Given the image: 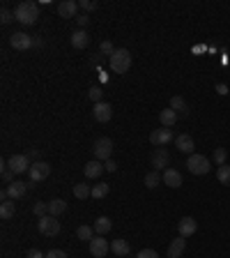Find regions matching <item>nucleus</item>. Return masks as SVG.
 <instances>
[{
    "mask_svg": "<svg viewBox=\"0 0 230 258\" xmlns=\"http://www.w3.org/2000/svg\"><path fill=\"white\" fill-rule=\"evenodd\" d=\"M14 19L19 23H23V26H32V23H37V19H39L37 2H32V0H23V2H19L16 9H14Z\"/></svg>",
    "mask_w": 230,
    "mask_h": 258,
    "instance_id": "nucleus-1",
    "label": "nucleus"
},
{
    "mask_svg": "<svg viewBox=\"0 0 230 258\" xmlns=\"http://www.w3.org/2000/svg\"><path fill=\"white\" fill-rule=\"evenodd\" d=\"M131 67V53L127 49H115V53L111 55V69L115 74H127Z\"/></svg>",
    "mask_w": 230,
    "mask_h": 258,
    "instance_id": "nucleus-2",
    "label": "nucleus"
},
{
    "mask_svg": "<svg viewBox=\"0 0 230 258\" xmlns=\"http://www.w3.org/2000/svg\"><path fill=\"white\" fill-rule=\"evenodd\" d=\"M186 168H189V173H193V175H205V173H209L212 164H209V159H207L205 155H189Z\"/></svg>",
    "mask_w": 230,
    "mask_h": 258,
    "instance_id": "nucleus-3",
    "label": "nucleus"
},
{
    "mask_svg": "<svg viewBox=\"0 0 230 258\" xmlns=\"http://www.w3.org/2000/svg\"><path fill=\"white\" fill-rule=\"evenodd\" d=\"M92 152H94V159L99 161H108L111 159V152H113V141L108 136H101L94 141V148H92Z\"/></svg>",
    "mask_w": 230,
    "mask_h": 258,
    "instance_id": "nucleus-4",
    "label": "nucleus"
},
{
    "mask_svg": "<svg viewBox=\"0 0 230 258\" xmlns=\"http://www.w3.org/2000/svg\"><path fill=\"white\" fill-rule=\"evenodd\" d=\"M37 228L44 237H55L60 233V221H55V217L46 214V217H42V219L37 221Z\"/></svg>",
    "mask_w": 230,
    "mask_h": 258,
    "instance_id": "nucleus-5",
    "label": "nucleus"
},
{
    "mask_svg": "<svg viewBox=\"0 0 230 258\" xmlns=\"http://www.w3.org/2000/svg\"><path fill=\"white\" fill-rule=\"evenodd\" d=\"M88 249H90L92 258H106V254L111 251V244L106 242V235H94V240L88 242Z\"/></svg>",
    "mask_w": 230,
    "mask_h": 258,
    "instance_id": "nucleus-6",
    "label": "nucleus"
},
{
    "mask_svg": "<svg viewBox=\"0 0 230 258\" xmlns=\"http://www.w3.org/2000/svg\"><path fill=\"white\" fill-rule=\"evenodd\" d=\"M170 141H175V136H173V129H168V127L154 129L152 134H150V143H152L154 148H163V145H168Z\"/></svg>",
    "mask_w": 230,
    "mask_h": 258,
    "instance_id": "nucleus-7",
    "label": "nucleus"
},
{
    "mask_svg": "<svg viewBox=\"0 0 230 258\" xmlns=\"http://www.w3.org/2000/svg\"><path fill=\"white\" fill-rule=\"evenodd\" d=\"M28 175H30L32 182H44L46 178L51 175V164H46V161H32Z\"/></svg>",
    "mask_w": 230,
    "mask_h": 258,
    "instance_id": "nucleus-8",
    "label": "nucleus"
},
{
    "mask_svg": "<svg viewBox=\"0 0 230 258\" xmlns=\"http://www.w3.org/2000/svg\"><path fill=\"white\" fill-rule=\"evenodd\" d=\"M7 166L12 168L16 175H19V173H25V171H30L32 164H30V157H28V155H12V157L7 159Z\"/></svg>",
    "mask_w": 230,
    "mask_h": 258,
    "instance_id": "nucleus-9",
    "label": "nucleus"
},
{
    "mask_svg": "<svg viewBox=\"0 0 230 258\" xmlns=\"http://www.w3.org/2000/svg\"><path fill=\"white\" fill-rule=\"evenodd\" d=\"M9 46L14 51H28V49H32V37L25 35V32H12L9 35Z\"/></svg>",
    "mask_w": 230,
    "mask_h": 258,
    "instance_id": "nucleus-10",
    "label": "nucleus"
},
{
    "mask_svg": "<svg viewBox=\"0 0 230 258\" xmlns=\"http://www.w3.org/2000/svg\"><path fill=\"white\" fill-rule=\"evenodd\" d=\"M150 164L154 166V171H166L168 168V164H170V155H168V150L166 148H154V152H152V157H150Z\"/></svg>",
    "mask_w": 230,
    "mask_h": 258,
    "instance_id": "nucleus-11",
    "label": "nucleus"
},
{
    "mask_svg": "<svg viewBox=\"0 0 230 258\" xmlns=\"http://www.w3.org/2000/svg\"><path fill=\"white\" fill-rule=\"evenodd\" d=\"M92 115H94L97 122H108L113 118V106H111L108 102H99V104L92 106Z\"/></svg>",
    "mask_w": 230,
    "mask_h": 258,
    "instance_id": "nucleus-12",
    "label": "nucleus"
},
{
    "mask_svg": "<svg viewBox=\"0 0 230 258\" xmlns=\"http://www.w3.org/2000/svg\"><path fill=\"white\" fill-rule=\"evenodd\" d=\"M196 231H198V221L193 219V217H182V219L177 221V233L182 237H191Z\"/></svg>",
    "mask_w": 230,
    "mask_h": 258,
    "instance_id": "nucleus-13",
    "label": "nucleus"
},
{
    "mask_svg": "<svg viewBox=\"0 0 230 258\" xmlns=\"http://www.w3.org/2000/svg\"><path fill=\"white\" fill-rule=\"evenodd\" d=\"M161 180H163V184L170 187V189H180V187H182V173L175 171V168H166L163 175H161Z\"/></svg>",
    "mask_w": 230,
    "mask_h": 258,
    "instance_id": "nucleus-14",
    "label": "nucleus"
},
{
    "mask_svg": "<svg viewBox=\"0 0 230 258\" xmlns=\"http://www.w3.org/2000/svg\"><path fill=\"white\" fill-rule=\"evenodd\" d=\"M104 171H106V168H104V161H99V159L88 161V164H85V168H83V173H85V178H88V180H97V178H99Z\"/></svg>",
    "mask_w": 230,
    "mask_h": 258,
    "instance_id": "nucleus-15",
    "label": "nucleus"
},
{
    "mask_svg": "<svg viewBox=\"0 0 230 258\" xmlns=\"http://www.w3.org/2000/svg\"><path fill=\"white\" fill-rule=\"evenodd\" d=\"M78 12V2L76 0H62L60 5H58V14L62 19H74Z\"/></svg>",
    "mask_w": 230,
    "mask_h": 258,
    "instance_id": "nucleus-16",
    "label": "nucleus"
},
{
    "mask_svg": "<svg viewBox=\"0 0 230 258\" xmlns=\"http://www.w3.org/2000/svg\"><path fill=\"white\" fill-rule=\"evenodd\" d=\"M7 194L12 201H19V198H23L25 194H28V184L21 182V180H14V182L7 184Z\"/></svg>",
    "mask_w": 230,
    "mask_h": 258,
    "instance_id": "nucleus-17",
    "label": "nucleus"
},
{
    "mask_svg": "<svg viewBox=\"0 0 230 258\" xmlns=\"http://www.w3.org/2000/svg\"><path fill=\"white\" fill-rule=\"evenodd\" d=\"M175 148L180 152H184V155H193V138L189 136V134H180V136L175 138Z\"/></svg>",
    "mask_w": 230,
    "mask_h": 258,
    "instance_id": "nucleus-18",
    "label": "nucleus"
},
{
    "mask_svg": "<svg viewBox=\"0 0 230 258\" xmlns=\"http://www.w3.org/2000/svg\"><path fill=\"white\" fill-rule=\"evenodd\" d=\"M111 251H113L115 256L127 258L129 256V251H131V247H129V242H127L124 237H120V240H113V242H111Z\"/></svg>",
    "mask_w": 230,
    "mask_h": 258,
    "instance_id": "nucleus-19",
    "label": "nucleus"
},
{
    "mask_svg": "<svg viewBox=\"0 0 230 258\" xmlns=\"http://www.w3.org/2000/svg\"><path fill=\"white\" fill-rule=\"evenodd\" d=\"M184 249H186V237H177V240H173L168 247V258H180L184 254Z\"/></svg>",
    "mask_w": 230,
    "mask_h": 258,
    "instance_id": "nucleus-20",
    "label": "nucleus"
},
{
    "mask_svg": "<svg viewBox=\"0 0 230 258\" xmlns=\"http://www.w3.org/2000/svg\"><path fill=\"white\" fill-rule=\"evenodd\" d=\"M69 42H71V46H74V49H85V46L90 44V37H88V32H85V30H81V28H78L76 32H71Z\"/></svg>",
    "mask_w": 230,
    "mask_h": 258,
    "instance_id": "nucleus-21",
    "label": "nucleus"
},
{
    "mask_svg": "<svg viewBox=\"0 0 230 258\" xmlns=\"http://www.w3.org/2000/svg\"><path fill=\"white\" fill-rule=\"evenodd\" d=\"M159 122H161V127H173V125H175V122H177V113H175V111H173V108H163V111H161V113H159Z\"/></svg>",
    "mask_w": 230,
    "mask_h": 258,
    "instance_id": "nucleus-22",
    "label": "nucleus"
},
{
    "mask_svg": "<svg viewBox=\"0 0 230 258\" xmlns=\"http://www.w3.org/2000/svg\"><path fill=\"white\" fill-rule=\"evenodd\" d=\"M92 226H94V233H97V235H106L108 231L113 228V221L108 219V217H99V219L94 221Z\"/></svg>",
    "mask_w": 230,
    "mask_h": 258,
    "instance_id": "nucleus-23",
    "label": "nucleus"
},
{
    "mask_svg": "<svg viewBox=\"0 0 230 258\" xmlns=\"http://www.w3.org/2000/svg\"><path fill=\"white\" fill-rule=\"evenodd\" d=\"M16 212V205L14 201L9 198V201H2V205H0V219H12Z\"/></svg>",
    "mask_w": 230,
    "mask_h": 258,
    "instance_id": "nucleus-24",
    "label": "nucleus"
},
{
    "mask_svg": "<svg viewBox=\"0 0 230 258\" xmlns=\"http://www.w3.org/2000/svg\"><path fill=\"white\" fill-rule=\"evenodd\" d=\"M65 210H67V203H65L62 198H55V201L48 203V214H51V217H60Z\"/></svg>",
    "mask_w": 230,
    "mask_h": 258,
    "instance_id": "nucleus-25",
    "label": "nucleus"
},
{
    "mask_svg": "<svg viewBox=\"0 0 230 258\" xmlns=\"http://www.w3.org/2000/svg\"><path fill=\"white\" fill-rule=\"evenodd\" d=\"M170 108L175 111V113H182V115H186L189 113V106H186V102H184L180 95H175V97H170Z\"/></svg>",
    "mask_w": 230,
    "mask_h": 258,
    "instance_id": "nucleus-26",
    "label": "nucleus"
},
{
    "mask_svg": "<svg viewBox=\"0 0 230 258\" xmlns=\"http://www.w3.org/2000/svg\"><path fill=\"white\" fill-rule=\"evenodd\" d=\"M94 226H78L76 228V237L78 240H83V242H90V240H94Z\"/></svg>",
    "mask_w": 230,
    "mask_h": 258,
    "instance_id": "nucleus-27",
    "label": "nucleus"
},
{
    "mask_svg": "<svg viewBox=\"0 0 230 258\" xmlns=\"http://www.w3.org/2000/svg\"><path fill=\"white\" fill-rule=\"evenodd\" d=\"M74 196L81 198V201H85V198L92 196V187L88 182H81V184H74Z\"/></svg>",
    "mask_w": 230,
    "mask_h": 258,
    "instance_id": "nucleus-28",
    "label": "nucleus"
},
{
    "mask_svg": "<svg viewBox=\"0 0 230 258\" xmlns=\"http://www.w3.org/2000/svg\"><path fill=\"white\" fill-rule=\"evenodd\" d=\"M161 184V175H159V171H150V173L145 175V187L147 189H157Z\"/></svg>",
    "mask_w": 230,
    "mask_h": 258,
    "instance_id": "nucleus-29",
    "label": "nucleus"
},
{
    "mask_svg": "<svg viewBox=\"0 0 230 258\" xmlns=\"http://www.w3.org/2000/svg\"><path fill=\"white\" fill-rule=\"evenodd\" d=\"M212 159H214L216 166H223V164H226V159H228V150H226V148H214Z\"/></svg>",
    "mask_w": 230,
    "mask_h": 258,
    "instance_id": "nucleus-30",
    "label": "nucleus"
},
{
    "mask_svg": "<svg viewBox=\"0 0 230 258\" xmlns=\"http://www.w3.org/2000/svg\"><path fill=\"white\" fill-rule=\"evenodd\" d=\"M216 178H219V182L226 184V187H230V166H219V171H216Z\"/></svg>",
    "mask_w": 230,
    "mask_h": 258,
    "instance_id": "nucleus-31",
    "label": "nucleus"
},
{
    "mask_svg": "<svg viewBox=\"0 0 230 258\" xmlns=\"http://www.w3.org/2000/svg\"><path fill=\"white\" fill-rule=\"evenodd\" d=\"M108 191H111V187H108L106 182L94 184V187H92V198H104V196H108Z\"/></svg>",
    "mask_w": 230,
    "mask_h": 258,
    "instance_id": "nucleus-32",
    "label": "nucleus"
},
{
    "mask_svg": "<svg viewBox=\"0 0 230 258\" xmlns=\"http://www.w3.org/2000/svg\"><path fill=\"white\" fill-rule=\"evenodd\" d=\"M32 212L37 214V219L46 217V214H48V203H44V201H37V203H35V207H32Z\"/></svg>",
    "mask_w": 230,
    "mask_h": 258,
    "instance_id": "nucleus-33",
    "label": "nucleus"
},
{
    "mask_svg": "<svg viewBox=\"0 0 230 258\" xmlns=\"http://www.w3.org/2000/svg\"><path fill=\"white\" fill-rule=\"evenodd\" d=\"M14 175L16 173L7 166V161H2V180H5V182H14Z\"/></svg>",
    "mask_w": 230,
    "mask_h": 258,
    "instance_id": "nucleus-34",
    "label": "nucleus"
},
{
    "mask_svg": "<svg viewBox=\"0 0 230 258\" xmlns=\"http://www.w3.org/2000/svg\"><path fill=\"white\" fill-rule=\"evenodd\" d=\"M78 7L85 9V12H94V9L99 7V5H97L94 0H81V2H78Z\"/></svg>",
    "mask_w": 230,
    "mask_h": 258,
    "instance_id": "nucleus-35",
    "label": "nucleus"
},
{
    "mask_svg": "<svg viewBox=\"0 0 230 258\" xmlns=\"http://www.w3.org/2000/svg\"><path fill=\"white\" fill-rule=\"evenodd\" d=\"M99 51H101L104 55H113V53H115V46L106 39V42H101V44H99Z\"/></svg>",
    "mask_w": 230,
    "mask_h": 258,
    "instance_id": "nucleus-36",
    "label": "nucleus"
},
{
    "mask_svg": "<svg viewBox=\"0 0 230 258\" xmlns=\"http://www.w3.org/2000/svg\"><path fill=\"white\" fill-rule=\"evenodd\" d=\"M0 21L5 23V26H7V23L14 21V14H12V12H9L7 7H2V12H0Z\"/></svg>",
    "mask_w": 230,
    "mask_h": 258,
    "instance_id": "nucleus-37",
    "label": "nucleus"
},
{
    "mask_svg": "<svg viewBox=\"0 0 230 258\" xmlns=\"http://www.w3.org/2000/svg\"><path fill=\"white\" fill-rule=\"evenodd\" d=\"M88 97H90L92 102H94V104H99V102H101V88H90Z\"/></svg>",
    "mask_w": 230,
    "mask_h": 258,
    "instance_id": "nucleus-38",
    "label": "nucleus"
},
{
    "mask_svg": "<svg viewBox=\"0 0 230 258\" xmlns=\"http://www.w3.org/2000/svg\"><path fill=\"white\" fill-rule=\"evenodd\" d=\"M136 258H159V254H157L154 249H140Z\"/></svg>",
    "mask_w": 230,
    "mask_h": 258,
    "instance_id": "nucleus-39",
    "label": "nucleus"
},
{
    "mask_svg": "<svg viewBox=\"0 0 230 258\" xmlns=\"http://www.w3.org/2000/svg\"><path fill=\"white\" fill-rule=\"evenodd\" d=\"M46 258H67V254L62 249H51L48 254H46Z\"/></svg>",
    "mask_w": 230,
    "mask_h": 258,
    "instance_id": "nucleus-40",
    "label": "nucleus"
},
{
    "mask_svg": "<svg viewBox=\"0 0 230 258\" xmlns=\"http://www.w3.org/2000/svg\"><path fill=\"white\" fill-rule=\"evenodd\" d=\"M104 168H106L108 173H115V171H117V164H115L113 159H108V161H104Z\"/></svg>",
    "mask_w": 230,
    "mask_h": 258,
    "instance_id": "nucleus-41",
    "label": "nucleus"
},
{
    "mask_svg": "<svg viewBox=\"0 0 230 258\" xmlns=\"http://www.w3.org/2000/svg\"><path fill=\"white\" fill-rule=\"evenodd\" d=\"M76 23H78V26H81V30H83L85 26L90 23V19H88V14H81V16H76Z\"/></svg>",
    "mask_w": 230,
    "mask_h": 258,
    "instance_id": "nucleus-42",
    "label": "nucleus"
},
{
    "mask_svg": "<svg viewBox=\"0 0 230 258\" xmlns=\"http://www.w3.org/2000/svg\"><path fill=\"white\" fill-rule=\"evenodd\" d=\"M28 258H46V254H42L39 249H30L28 251Z\"/></svg>",
    "mask_w": 230,
    "mask_h": 258,
    "instance_id": "nucleus-43",
    "label": "nucleus"
},
{
    "mask_svg": "<svg viewBox=\"0 0 230 258\" xmlns=\"http://www.w3.org/2000/svg\"><path fill=\"white\" fill-rule=\"evenodd\" d=\"M216 92H219V95H228V85L219 83V85H216Z\"/></svg>",
    "mask_w": 230,
    "mask_h": 258,
    "instance_id": "nucleus-44",
    "label": "nucleus"
},
{
    "mask_svg": "<svg viewBox=\"0 0 230 258\" xmlns=\"http://www.w3.org/2000/svg\"><path fill=\"white\" fill-rule=\"evenodd\" d=\"M28 157H32V159H37V157H39V150H35V148H32V150L28 152Z\"/></svg>",
    "mask_w": 230,
    "mask_h": 258,
    "instance_id": "nucleus-45",
    "label": "nucleus"
},
{
    "mask_svg": "<svg viewBox=\"0 0 230 258\" xmlns=\"http://www.w3.org/2000/svg\"><path fill=\"white\" fill-rule=\"evenodd\" d=\"M127 258H129V256H127Z\"/></svg>",
    "mask_w": 230,
    "mask_h": 258,
    "instance_id": "nucleus-46",
    "label": "nucleus"
}]
</instances>
